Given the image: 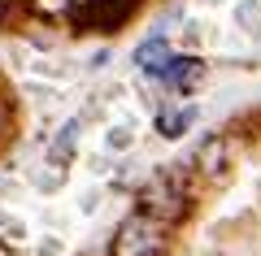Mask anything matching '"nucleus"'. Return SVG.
Returning a JSON list of instances; mask_svg holds the SVG:
<instances>
[{"instance_id":"f257e3e1","label":"nucleus","mask_w":261,"mask_h":256,"mask_svg":"<svg viewBox=\"0 0 261 256\" xmlns=\"http://www.w3.org/2000/svg\"><path fill=\"white\" fill-rule=\"evenodd\" d=\"M140 213H148L152 221H161V226H178V221L192 213V191H187V174L183 165H174V169H166V174L148 178L140 191Z\"/></svg>"},{"instance_id":"f03ea898","label":"nucleus","mask_w":261,"mask_h":256,"mask_svg":"<svg viewBox=\"0 0 261 256\" xmlns=\"http://www.w3.org/2000/svg\"><path fill=\"white\" fill-rule=\"evenodd\" d=\"M166 226L152 221L148 213H130L109 239V256H157L161 243H166Z\"/></svg>"},{"instance_id":"7ed1b4c3","label":"nucleus","mask_w":261,"mask_h":256,"mask_svg":"<svg viewBox=\"0 0 261 256\" xmlns=\"http://www.w3.org/2000/svg\"><path fill=\"white\" fill-rule=\"evenodd\" d=\"M135 5L140 0H74L70 5V22L79 31H118L135 13Z\"/></svg>"},{"instance_id":"20e7f679","label":"nucleus","mask_w":261,"mask_h":256,"mask_svg":"<svg viewBox=\"0 0 261 256\" xmlns=\"http://www.w3.org/2000/svg\"><path fill=\"white\" fill-rule=\"evenodd\" d=\"M196 165H200V174H205V178L222 183L226 169H231V139H226V135H209L205 144L196 148Z\"/></svg>"},{"instance_id":"39448f33","label":"nucleus","mask_w":261,"mask_h":256,"mask_svg":"<svg viewBox=\"0 0 261 256\" xmlns=\"http://www.w3.org/2000/svg\"><path fill=\"white\" fill-rule=\"evenodd\" d=\"M200 74H205V65H200V61H192V56H174V52H170V56H166V65H161L152 78H161L166 87H192Z\"/></svg>"},{"instance_id":"423d86ee","label":"nucleus","mask_w":261,"mask_h":256,"mask_svg":"<svg viewBox=\"0 0 261 256\" xmlns=\"http://www.w3.org/2000/svg\"><path fill=\"white\" fill-rule=\"evenodd\" d=\"M166 56H170L166 35H152V39H144V44L135 48V65H140L144 74H157L161 65H166Z\"/></svg>"},{"instance_id":"0eeeda50","label":"nucleus","mask_w":261,"mask_h":256,"mask_svg":"<svg viewBox=\"0 0 261 256\" xmlns=\"http://www.w3.org/2000/svg\"><path fill=\"white\" fill-rule=\"evenodd\" d=\"M74 130H79V122H65L61 135L53 139V148H48V161H53V165H65V161H70V152H74Z\"/></svg>"},{"instance_id":"6e6552de","label":"nucleus","mask_w":261,"mask_h":256,"mask_svg":"<svg viewBox=\"0 0 261 256\" xmlns=\"http://www.w3.org/2000/svg\"><path fill=\"white\" fill-rule=\"evenodd\" d=\"M187 126H192V109H187V113H170V118H166V113H161V118H157V130H161V135H166V139L183 135Z\"/></svg>"},{"instance_id":"1a4fd4ad","label":"nucleus","mask_w":261,"mask_h":256,"mask_svg":"<svg viewBox=\"0 0 261 256\" xmlns=\"http://www.w3.org/2000/svg\"><path fill=\"white\" fill-rule=\"evenodd\" d=\"M126 135H130V130H126V126H118V130H113V139H109V144H113V148H122V144H126Z\"/></svg>"},{"instance_id":"9d476101","label":"nucleus","mask_w":261,"mask_h":256,"mask_svg":"<svg viewBox=\"0 0 261 256\" xmlns=\"http://www.w3.org/2000/svg\"><path fill=\"white\" fill-rule=\"evenodd\" d=\"M9 18V0H0V22Z\"/></svg>"},{"instance_id":"9b49d317","label":"nucleus","mask_w":261,"mask_h":256,"mask_svg":"<svg viewBox=\"0 0 261 256\" xmlns=\"http://www.w3.org/2000/svg\"><path fill=\"white\" fill-rule=\"evenodd\" d=\"M0 256H9V252H5V243H0Z\"/></svg>"}]
</instances>
